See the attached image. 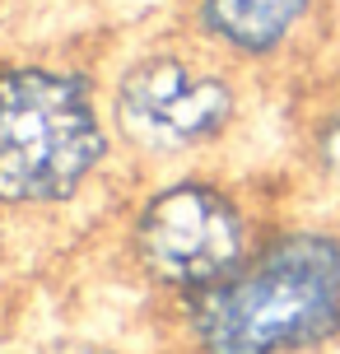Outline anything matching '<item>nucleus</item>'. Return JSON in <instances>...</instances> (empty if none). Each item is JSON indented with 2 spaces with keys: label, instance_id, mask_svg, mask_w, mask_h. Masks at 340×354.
Segmentation results:
<instances>
[{
  "label": "nucleus",
  "instance_id": "nucleus-3",
  "mask_svg": "<svg viewBox=\"0 0 340 354\" xmlns=\"http://www.w3.org/2000/svg\"><path fill=\"white\" fill-rule=\"evenodd\" d=\"M196 354H312L340 340V229L275 224L238 270L178 299Z\"/></svg>",
  "mask_w": 340,
  "mask_h": 354
},
{
  "label": "nucleus",
  "instance_id": "nucleus-5",
  "mask_svg": "<svg viewBox=\"0 0 340 354\" xmlns=\"http://www.w3.org/2000/svg\"><path fill=\"white\" fill-rule=\"evenodd\" d=\"M182 33L256 84H289L326 47V0H187Z\"/></svg>",
  "mask_w": 340,
  "mask_h": 354
},
{
  "label": "nucleus",
  "instance_id": "nucleus-6",
  "mask_svg": "<svg viewBox=\"0 0 340 354\" xmlns=\"http://www.w3.org/2000/svg\"><path fill=\"white\" fill-rule=\"evenodd\" d=\"M299 159H303V173L317 182V192L340 196V80L326 93H312V103L303 107Z\"/></svg>",
  "mask_w": 340,
  "mask_h": 354
},
{
  "label": "nucleus",
  "instance_id": "nucleus-1",
  "mask_svg": "<svg viewBox=\"0 0 340 354\" xmlns=\"http://www.w3.org/2000/svg\"><path fill=\"white\" fill-rule=\"evenodd\" d=\"M122 163L103 71L52 52H0V219L75 210Z\"/></svg>",
  "mask_w": 340,
  "mask_h": 354
},
{
  "label": "nucleus",
  "instance_id": "nucleus-7",
  "mask_svg": "<svg viewBox=\"0 0 340 354\" xmlns=\"http://www.w3.org/2000/svg\"><path fill=\"white\" fill-rule=\"evenodd\" d=\"M33 354H117L108 345H93V340H52V345H42Z\"/></svg>",
  "mask_w": 340,
  "mask_h": 354
},
{
  "label": "nucleus",
  "instance_id": "nucleus-2",
  "mask_svg": "<svg viewBox=\"0 0 340 354\" xmlns=\"http://www.w3.org/2000/svg\"><path fill=\"white\" fill-rule=\"evenodd\" d=\"M252 75L215 56L191 33L140 42L103 71L108 122L122 163L144 177L210 168L243 136L252 112Z\"/></svg>",
  "mask_w": 340,
  "mask_h": 354
},
{
  "label": "nucleus",
  "instance_id": "nucleus-4",
  "mask_svg": "<svg viewBox=\"0 0 340 354\" xmlns=\"http://www.w3.org/2000/svg\"><path fill=\"white\" fill-rule=\"evenodd\" d=\"M266 238L247 192L210 168H182L144 182L122 229L126 266L168 299H191L224 280Z\"/></svg>",
  "mask_w": 340,
  "mask_h": 354
}]
</instances>
